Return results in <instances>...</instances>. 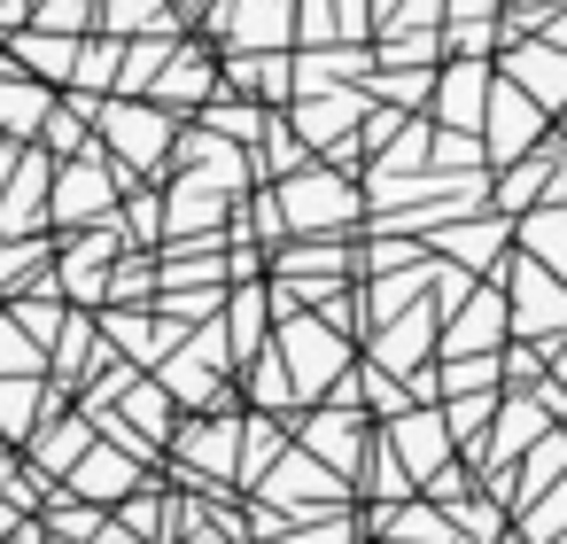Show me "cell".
<instances>
[{
	"label": "cell",
	"instance_id": "obj_13",
	"mask_svg": "<svg viewBox=\"0 0 567 544\" xmlns=\"http://www.w3.org/2000/svg\"><path fill=\"white\" fill-rule=\"evenodd\" d=\"M489 156L505 164V156H520V148H536V133H544V102L520 86V79H497V94H489Z\"/></svg>",
	"mask_w": 567,
	"mask_h": 544
},
{
	"label": "cell",
	"instance_id": "obj_33",
	"mask_svg": "<svg viewBox=\"0 0 567 544\" xmlns=\"http://www.w3.org/2000/svg\"><path fill=\"white\" fill-rule=\"evenodd\" d=\"M443 249H451V257H466V265H497L505 226H497V218H482V226H443Z\"/></svg>",
	"mask_w": 567,
	"mask_h": 544
},
{
	"label": "cell",
	"instance_id": "obj_26",
	"mask_svg": "<svg viewBox=\"0 0 567 544\" xmlns=\"http://www.w3.org/2000/svg\"><path fill=\"white\" fill-rule=\"evenodd\" d=\"M40 350H48V342H40L17 311H0V381H9V373H48Z\"/></svg>",
	"mask_w": 567,
	"mask_h": 544
},
{
	"label": "cell",
	"instance_id": "obj_31",
	"mask_svg": "<svg viewBox=\"0 0 567 544\" xmlns=\"http://www.w3.org/2000/svg\"><path fill=\"white\" fill-rule=\"evenodd\" d=\"M102 32H179L164 0H102Z\"/></svg>",
	"mask_w": 567,
	"mask_h": 544
},
{
	"label": "cell",
	"instance_id": "obj_16",
	"mask_svg": "<svg viewBox=\"0 0 567 544\" xmlns=\"http://www.w3.org/2000/svg\"><path fill=\"white\" fill-rule=\"evenodd\" d=\"M17 40V63L32 71V79H48V86H71L79 79V55H86V32H55V24H24V32H9Z\"/></svg>",
	"mask_w": 567,
	"mask_h": 544
},
{
	"label": "cell",
	"instance_id": "obj_5",
	"mask_svg": "<svg viewBox=\"0 0 567 544\" xmlns=\"http://www.w3.org/2000/svg\"><path fill=\"white\" fill-rule=\"evenodd\" d=\"M280 211H288V234H342L358 195L342 172H296V179H280Z\"/></svg>",
	"mask_w": 567,
	"mask_h": 544
},
{
	"label": "cell",
	"instance_id": "obj_41",
	"mask_svg": "<svg viewBox=\"0 0 567 544\" xmlns=\"http://www.w3.org/2000/svg\"><path fill=\"white\" fill-rule=\"evenodd\" d=\"M544 40H559V48H567V17H544Z\"/></svg>",
	"mask_w": 567,
	"mask_h": 544
},
{
	"label": "cell",
	"instance_id": "obj_35",
	"mask_svg": "<svg viewBox=\"0 0 567 544\" xmlns=\"http://www.w3.org/2000/svg\"><path fill=\"white\" fill-rule=\"evenodd\" d=\"M32 265H48V242H24V234H0V296H17L32 280Z\"/></svg>",
	"mask_w": 567,
	"mask_h": 544
},
{
	"label": "cell",
	"instance_id": "obj_19",
	"mask_svg": "<svg viewBox=\"0 0 567 544\" xmlns=\"http://www.w3.org/2000/svg\"><path fill=\"white\" fill-rule=\"evenodd\" d=\"M505 79H520L544 110H567V48L559 40H520L513 63H505Z\"/></svg>",
	"mask_w": 567,
	"mask_h": 544
},
{
	"label": "cell",
	"instance_id": "obj_23",
	"mask_svg": "<svg viewBox=\"0 0 567 544\" xmlns=\"http://www.w3.org/2000/svg\"><path fill=\"white\" fill-rule=\"evenodd\" d=\"M210 79H218V71H210V55H195V48H187V55H172V63H164V79H156V102H172V110H195V102H210Z\"/></svg>",
	"mask_w": 567,
	"mask_h": 544
},
{
	"label": "cell",
	"instance_id": "obj_36",
	"mask_svg": "<svg viewBox=\"0 0 567 544\" xmlns=\"http://www.w3.org/2000/svg\"><path fill=\"white\" fill-rule=\"evenodd\" d=\"M435 79L443 71H389V79H365L381 102H396V110H420V102H435Z\"/></svg>",
	"mask_w": 567,
	"mask_h": 544
},
{
	"label": "cell",
	"instance_id": "obj_18",
	"mask_svg": "<svg viewBox=\"0 0 567 544\" xmlns=\"http://www.w3.org/2000/svg\"><path fill=\"white\" fill-rule=\"evenodd\" d=\"M505 335H513V311H505V296H497V288H482V296H466V304H458V319L443 327V350H451V358H466V350H497Z\"/></svg>",
	"mask_w": 567,
	"mask_h": 544
},
{
	"label": "cell",
	"instance_id": "obj_8",
	"mask_svg": "<svg viewBox=\"0 0 567 544\" xmlns=\"http://www.w3.org/2000/svg\"><path fill=\"white\" fill-rule=\"evenodd\" d=\"M389 443H396V459L420 474V490L451 466V451H458V435H451V420H443V404L427 397V404H412V412H396L389 420Z\"/></svg>",
	"mask_w": 567,
	"mask_h": 544
},
{
	"label": "cell",
	"instance_id": "obj_20",
	"mask_svg": "<svg viewBox=\"0 0 567 544\" xmlns=\"http://www.w3.org/2000/svg\"><path fill=\"white\" fill-rule=\"evenodd\" d=\"M94 443H102V420H94V412H86V420H63V412H55V420H48V428L32 435V451H40L32 466H40V474L55 482V474H71V466H79V459H86Z\"/></svg>",
	"mask_w": 567,
	"mask_h": 544
},
{
	"label": "cell",
	"instance_id": "obj_12",
	"mask_svg": "<svg viewBox=\"0 0 567 544\" xmlns=\"http://www.w3.org/2000/svg\"><path fill=\"white\" fill-rule=\"evenodd\" d=\"M489 94H497V79L482 71V55H466V63H451V71L435 79V117H443L451 133H482V125H489Z\"/></svg>",
	"mask_w": 567,
	"mask_h": 544
},
{
	"label": "cell",
	"instance_id": "obj_39",
	"mask_svg": "<svg viewBox=\"0 0 567 544\" xmlns=\"http://www.w3.org/2000/svg\"><path fill=\"white\" fill-rule=\"evenodd\" d=\"M156 211H164V203H148V195H133V203H125L117 218H125V234H141V242H148V234H156Z\"/></svg>",
	"mask_w": 567,
	"mask_h": 544
},
{
	"label": "cell",
	"instance_id": "obj_21",
	"mask_svg": "<svg viewBox=\"0 0 567 544\" xmlns=\"http://www.w3.org/2000/svg\"><path fill=\"white\" fill-rule=\"evenodd\" d=\"M48 117H55V102H48V79L0 71V133H40Z\"/></svg>",
	"mask_w": 567,
	"mask_h": 544
},
{
	"label": "cell",
	"instance_id": "obj_6",
	"mask_svg": "<svg viewBox=\"0 0 567 544\" xmlns=\"http://www.w3.org/2000/svg\"><path fill=\"white\" fill-rule=\"evenodd\" d=\"M102 148H110V141H94L86 156H71V172L55 179V226L117 218V187H125V172H110V164H102Z\"/></svg>",
	"mask_w": 567,
	"mask_h": 544
},
{
	"label": "cell",
	"instance_id": "obj_15",
	"mask_svg": "<svg viewBox=\"0 0 567 544\" xmlns=\"http://www.w3.org/2000/svg\"><path fill=\"white\" fill-rule=\"evenodd\" d=\"M303 443H311L334 474H358V459H365V443H373V435H365V404H334V397H327V412L303 420Z\"/></svg>",
	"mask_w": 567,
	"mask_h": 544
},
{
	"label": "cell",
	"instance_id": "obj_37",
	"mask_svg": "<svg viewBox=\"0 0 567 544\" xmlns=\"http://www.w3.org/2000/svg\"><path fill=\"white\" fill-rule=\"evenodd\" d=\"M210 133H226V141H265L272 125H265L249 102H210Z\"/></svg>",
	"mask_w": 567,
	"mask_h": 544
},
{
	"label": "cell",
	"instance_id": "obj_11",
	"mask_svg": "<svg viewBox=\"0 0 567 544\" xmlns=\"http://www.w3.org/2000/svg\"><path fill=\"white\" fill-rule=\"evenodd\" d=\"M443 342V304H412V311H396L389 319V335H373L365 350H373V366H389V373H420L427 366V350Z\"/></svg>",
	"mask_w": 567,
	"mask_h": 544
},
{
	"label": "cell",
	"instance_id": "obj_34",
	"mask_svg": "<svg viewBox=\"0 0 567 544\" xmlns=\"http://www.w3.org/2000/svg\"><path fill=\"white\" fill-rule=\"evenodd\" d=\"M520 536H528V544H559V536H567V474H559V482H551V490L528 505Z\"/></svg>",
	"mask_w": 567,
	"mask_h": 544
},
{
	"label": "cell",
	"instance_id": "obj_2",
	"mask_svg": "<svg viewBox=\"0 0 567 544\" xmlns=\"http://www.w3.org/2000/svg\"><path fill=\"white\" fill-rule=\"evenodd\" d=\"M102 141H110L133 172H164V156H179L172 102H102Z\"/></svg>",
	"mask_w": 567,
	"mask_h": 544
},
{
	"label": "cell",
	"instance_id": "obj_14",
	"mask_svg": "<svg viewBox=\"0 0 567 544\" xmlns=\"http://www.w3.org/2000/svg\"><path fill=\"white\" fill-rule=\"evenodd\" d=\"M63 482H71L79 497H94V505H125V497L141 490V451H125V443H110V435H102V443H94Z\"/></svg>",
	"mask_w": 567,
	"mask_h": 544
},
{
	"label": "cell",
	"instance_id": "obj_9",
	"mask_svg": "<svg viewBox=\"0 0 567 544\" xmlns=\"http://www.w3.org/2000/svg\"><path fill=\"white\" fill-rule=\"evenodd\" d=\"M241 451H249V420H234V412H210L203 428L179 435V459L195 482H241Z\"/></svg>",
	"mask_w": 567,
	"mask_h": 544
},
{
	"label": "cell",
	"instance_id": "obj_40",
	"mask_svg": "<svg viewBox=\"0 0 567 544\" xmlns=\"http://www.w3.org/2000/svg\"><path fill=\"white\" fill-rule=\"evenodd\" d=\"M17 164H24V156H17V133H0V187L17 179Z\"/></svg>",
	"mask_w": 567,
	"mask_h": 544
},
{
	"label": "cell",
	"instance_id": "obj_30",
	"mask_svg": "<svg viewBox=\"0 0 567 544\" xmlns=\"http://www.w3.org/2000/svg\"><path fill=\"white\" fill-rule=\"evenodd\" d=\"M559 474H567V435H544V443L528 451V474L513 482V497H520V505H536V497H544Z\"/></svg>",
	"mask_w": 567,
	"mask_h": 544
},
{
	"label": "cell",
	"instance_id": "obj_24",
	"mask_svg": "<svg viewBox=\"0 0 567 544\" xmlns=\"http://www.w3.org/2000/svg\"><path fill=\"white\" fill-rule=\"evenodd\" d=\"M40 521H48V536H55V544H102V536H110L102 505H94V497H79V490H71V505H48Z\"/></svg>",
	"mask_w": 567,
	"mask_h": 544
},
{
	"label": "cell",
	"instance_id": "obj_29",
	"mask_svg": "<svg viewBox=\"0 0 567 544\" xmlns=\"http://www.w3.org/2000/svg\"><path fill=\"white\" fill-rule=\"evenodd\" d=\"M94 412H102V404H94ZM117 412H125V420L156 443V435H164V381H141V373H133V381L117 389Z\"/></svg>",
	"mask_w": 567,
	"mask_h": 544
},
{
	"label": "cell",
	"instance_id": "obj_25",
	"mask_svg": "<svg viewBox=\"0 0 567 544\" xmlns=\"http://www.w3.org/2000/svg\"><path fill=\"white\" fill-rule=\"evenodd\" d=\"M520 249L536 257V265H551V273H567V211H528L520 218Z\"/></svg>",
	"mask_w": 567,
	"mask_h": 544
},
{
	"label": "cell",
	"instance_id": "obj_38",
	"mask_svg": "<svg viewBox=\"0 0 567 544\" xmlns=\"http://www.w3.org/2000/svg\"><path fill=\"white\" fill-rule=\"evenodd\" d=\"M466 296H474V288H466V265H435V304H443V311H458Z\"/></svg>",
	"mask_w": 567,
	"mask_h": 544
},
{
	"label": "cell",
	"instance_id": "obj_10",
	"mask_svg": "<svg viewBox=\"0 0 567 544\" xmlns=\"http://www.w3.org/2000/svg\"><path fill=\"white\" fill-rule=\"evenodd\" d=\"M544 435H551V397H544V389H536V397H513V404L497 412V428L482 435L474 474H482V482H489V474H505V466H513V451H520V443H544Z\"/></svg>",
	"mask_w": 567,
	"mask_h": 544
},
{
	"label": "cell",
	"instance_id": "obj_28",
	"mask_svg": "<svg viewBox=\"0 0 567 544\" xmlns=\"http://www.w3.org/2000/svg\"><path fill=\"white\" fill-rule=\"evenodd\" d=\"M443 420H451L458 443H474L482 428H497V389H451L443 397Z\"/></svg>",
	"mask_w": 567,
	"mask_h": 544
},
{
	"label": "cell",
	"instance_id": "obj_17",
	"mask_svg": "<svg viewBox=\"0 0 567 544\" xmlns=\"http://www.w3.org/2000/svg\"><path fill=\"white\" fill-rule=\"evenodd\" d=\"M288 17H296V0H218V32L234 48H280L288 40Z\"/></svg>",
	"mask_w": 567,
	"mask_h": 544
},
{
	"label": "cell",
	"instance_id": "obj_7",
	"mask_svg": "<svg viewBox=\"0 0 567 544\" xmlns=\"http://www.w3.org/2000/svg\"><path fill=\"white\" fill-rule=\"evenodd\" d=\"M365 102H373V86H327V94H296V133H303L311 148H334V164H342V156H358V141H342V133L365 117Z\"/></svg>",
	"mask_w": 567,
	"mask_h": 544
},
{
	"label": "cell",
	"instance_id": "obj_42",
	"mask_svg": "<svg viewBox=\"0 0 567 544\" xmlns=\"http://www.w3.org/2000/svg\"><path fill=\"white\" fill-rule=\"evenodd\" d=\"M551 373H559V389H567V342H559V350H551Z\"/></svg>",
	"mask_w": 567,
	"mask_h": 544
},
{
	"label": "cell",
	"instance_id": "obj_27",
	"mask_svg": "<svg viewBox=\"0 0 567 544\" xmlns=\"http://www.w3.org/2000/svg\"><path fill=\"white\" fill-rule=\"evenodd\" d=\"M110 79H125V32H102V40H86V55H79V94H102Z\"/></svg>",
	"mask_w": 567,
	"mask_h": 544
},
{
	"label": "cell",
	"instance_id": "obj_32",
	"mask_svg": "<svg viewBox=\"0 0 567 544\" xmlns=\"http://www.w3.org/2000/svg\"><path fill=\"white\" fill-rule=\"evenodd\" d=\"M117 528L141 536V544H164V536H172V497H141V490H133V497L117 505Z\"/></svg>",
	"mask_w": 567,
	"mask_h": 544
},
{
	"label": "cell",
	"instance_id": "obj_1",
	"mask_svg": "<svg viewBox=\"0 0 567 544\" xmlns=\"http://www.w3.org/2000/svg\"><path fill=\"white\" fill-rule=\"evenodd\" d=\"M280 358H288V373H296V389H303V397H319V389H334V381H342L350 335H342L327 311H296V319H280Z\"/></svg>",
	"mask_w": 567,
	"mask_h": 544
},
{
	"label": "cell",
	"instance_id": "obj_22",
	"mask_svg": "<svg viewBox=\"0 0 567 544\" xmlns=\"http://www.w3.org/2000/svg\"><path fill=\"white\" fill-rule=\"evenodd\" d=\"M265 311H272V288H257V280H241V288L226 296V342H234L241 366L265 350Z\"/></svg>",
	"mask_w": 567,
	"mask_h": 544
},
{
	"label": "cell",
	"instance_id": "obj_4",
	"mask_svg": "<svg viewBox=\"0 0 567 544\" xmlns=\"http://www.w3.org/2000/svg\"><path fill=\"white\" fill-rule=\"evenodd\" d=\"M257 490H265V505H272V513H280V505H288V513H303V505H311V513H327V505H342L350 474H334L311 443H296V451H280V466H272Z\"/></svg>",
	"mask_w": 567,
	"mask_h": 544
},
{
	"label": "cell",
	"instance_id": "obj_3",
	"mask_svg": "<svg viewBox=\"0 0 567 544\" xmlns=\"http://www.w3.org/2000/svg\"><path fill=\"white\" fill-rule=\"evenodd\" d=\"M505 280H513V335H520V342L559 350V342H567V280H559V273H544L536 257H520Z\"/></svg>",
	"mask_w": 567,
	"mask_h": 544
}]
</instances>
